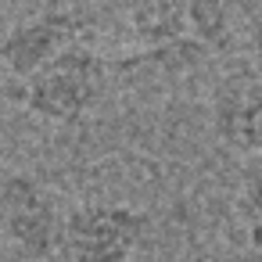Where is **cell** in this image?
I'll return each mask as SVG.
<instances>
[{"label":"cell","mask_w":262,"mask_h":262,"mask_svg":"<svg viewBox=\"0 0 262 262\" xmlns=\"http://www.w3.org/2000/svg\"><path fill=\"white\" fill-rule=\"evenodd\" d=\"M187 33L208 54L230 43V15L226 0H187Z\"/></svg>","instance_id":"ba28073f"},{"label":"cell","mask_w":262,"mask_h":262,"mask_svg":"<svg viewBox=\"0 0 262 262\" xmlns=\"http://www.w3.org/2000/svg\"><path fill=\"white\" fill-rule=\"evenodd\" d=\"M83 18L72 11H43L36 18H26L11 26L0 40V65H4L15 79H29L40 72L47 61L65 54L69 47L83 43Z\"/></svg>","instance_id":"277c9868"},{"label":"cell","mask_w":262,"mask_h":262,"mask_svg":"<svg viewBox=\"0 0 262 262\" xmlns=\"http://www.w3.org/2000/svg\"><path fill=\"white\" fill-rule=\"evenodd\" d=\"M104 83H108V65L101 61V54L90 51L86 43H76L54 61H47L40 72L22 79V104L29 115L65 126L83 119L101 101Z\"/></svg>","instance_id":"7a4b0ae2"},{"label":"cell","mask_w":262,"mask_h":262,"mask_svg":"<svg viewBox=\"0 0 262 262\" xmlns=\"http://www.w3.org/2000/svg\"><path fill=\"white\" fill-rule=\"evenodd\" d=\"M129 26L147 51H162L180 40H190L187 0H129Z\"/></svg>","instance_id":"8992f818"},{"label":"cell","mask_w":262,"mask_h":262,"mask_svg":"<svg viewBox=\"0 0 262 262\" xmlns=\"http://www.w3.org/2000/svg\"><path fill=\"white\" fill-rule=\"evenodd\" d=\"M233 215L241 226L244 244L262 255V155L248 158V165L241 169V187L233 198Z\"/></svg>","instance_id":"52a82bcc"},{"label":"cell","mask_w":262,"mask_h":262,"mask_svg":"<svg viewBox=\"0 0 262 262\" xmlns=\"http://www.w3.org/2000/svg\"><path fill=\"white\" fill-rule=\"evenodd\" d=\"M4 251H8V244H4V233H0V262H4Z\"/></svg>","instance_id":"9c48e42d"},{"label":"cell","mask_w":262,"mask_h":262,"mask_svg":"<svg viewBox=\"0 0 262 262\" xmlns=\"http://www.w3.org/2000/svg\"><path fill=\"white\" fill-rule=\"evenodd\" d=\"M147 233V215L122 201H86L65 212L51 262H129Z\"/></svg>","instance_id":"6da1fadb"},{"label":"cell","mask_w":262,"mask_h":262,"mask_svg":"<svg viewBox=\"0 0 262 262\" xmlns=\"http://www.w3.org/2000/svg\"><path fill=\"white\" fill-rule=\"evenodd\" d=\"M61 219L58 198L36 176L15 172L0 183V233L26 262H51Z\"/></svg>","instance_id":"3957f363"},{"label":"cell","mask_w":262,"mask_h":262,"mask_svg":"<svg viewBox=\"0 0 262 262\" xmlns=\"http://www.w3.org/2000/svg\"><path fill=\"white\" fill-rule=\"evenodd\" d=\"M212 129L237 155H262V72H230L212 97Z\"/></svg>","instance_id":"5b68a950"}]
</instances>
